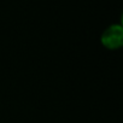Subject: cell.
I'll return each instance as SVG.
<instances>
[{
  "label": "cell",
  "instance_id": "6da1fadb",
  "mask_svg": "<svg viewBox=\"0 0 123 123\" xmlns=\"http://www.w3.org/2000/svg\"><path fill=\"white\" fill-rule=\"evenodd\" d=\"M101 43L110 48L116 49L119 48L123 43V29L119 24H115L109 27L101 35Z\"/></svg>",
  "mask_w": 123,
  "mask_h": 123
}]
</instances>
